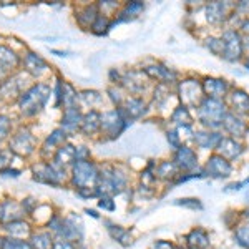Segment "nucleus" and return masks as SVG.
I'll use <instances>...</instances> for the list:
<instances>
[{"instance_id": "obj_6", "label": "nucleus", "mask_w": 249, "mask_h": 249, "mask_svg": "<svg viewBox=\"0 0 249 249\" xmlns=\"http://www.w3.org/2000/svg\"><path fill=\"white\" fill-rule=\"evenodd\" d=\"M25 210H23L22 203L15 201V199H5L0 203V224H9L14 221L25 218Z\"/></svg>"}, {"instance_id": "obj_5", "label": "nucleus", "mask_w": 249, "mask_h": 249, "mask_svg": "<svg viewBox=\"0 0 249 249\" xmlns=\"http://www.w3.org/2000/svg\"><path fill=\"white\" fill-rule=\"evenodd\" d=\"M126 126V118L123 116L122 110H113V111H107L100 116V128L102 131L110 136V138H116Z\"/></svg>"}, {"instance_id": "obj_27", "label": "nucleus", "mask_w": 249, "mask_h": 249, "mask_svg": "<svg viewBox=\"0 0 249 249\" xmlns=\"http://www.w3.org/2000/svg\"><path fill=\"white\" fill-rule=\"evenodd\" d=\"M196 142H198L199 146L203 148H210L213 146L216 142H218V136H210V135H204V133H198V136H196Z\"/></svg>"}, {"instance_id": "obj_30", "label": "nucleus", "mask_w": 249, "mask_h": 249, "mask_svg": "<svg viewBox=\"0 0 249 249\" xmlns=\"http://www.w3.org/2000/svg\"><path fill=\"white\" fill-rule=\"evenodd\" d=\"M173 120H175L176 123H190V115H188V111L184 110V108H178L176 110V113L173 115Z\"/></svg>"}, {"instance_id": "obj_37", "label": "nucleus", "mask_w": 249, "mask_h": 249, "mask_svg": "<svg viewBox=\"0 0 249 249\" xmlns=\"http://www.w3.org/2000/svg\"><path fill=\"white\" fill-rule=\"evenodd\" d=\"M248 65H249V62H248Z\"/></svg>"}, {"instance_id": "obj_1", "label": "nucleus", "mask_w": 249, "mask_h": 249, "mask_svg": "<svg viewBox=\"0 0 249 249\" xmlns=\"http://www.w3.org/2000/svg\"><path fill=\"white\" fill-rule=\"evenodd\" d=\"M50 98V87L45 83H35L27 88L18 98V110L23 116H35L47 105Z\"/></svg>"}, {"instance_id": "obj_13", "label": "nucleus", "mask_w": 249, "mask_h": 249, "mask_svg": "<svg viewBox=\"0 0 249 249\" xmlns=\"http://www.w3.org/2000/svg\"><path fill=\"white\" fill-rule=\"evenodd\" d=\"M208 173L211 176H216V178H223V176H228L231 173V166L228 164V161H224L219 156H214V158L210 160L208 163Z\"/></svg>"}, {"instance_id": "obj_9", "label": "nucleus", "mask_w": 249, "mask_h": 249, "mask_svg": "<svg viewBox=\"0 0 249 249\" xmlns=\"http://www.w3.org/2000/svg\"><path fill=\"white\" fill-rule=\"evenodd\" d=\"M199 113H201V118L204 123L211 122L213 124H216L224 113V107L221 105L219 102H216V100H208V102L203 105Z\"/></svg>"}, {"instance_id": "obj_35", "label": "nucleus", "mask_w": 249, "mask_h": 249, "mask_svg": "<svg viewBox=\"0 0 249 249\" xmlns=\"http://www.w3.org/2000/svg\"><path fill=\"white\" fill-rule=\"evenodd\" d=\"M3 176H12V178H17V176L20 175V171L18 170H12V168H9V170H5L2 173Z\"/></svg>"}, {"instance_id": "obj_20", "label": "nucleus", "mask_w": 249, "mask_h": 249, "mask_svg": "<svg viewBox=\"0 0 249 249\" xmlns=\"http://www.w3.org/2000/svg\"><path fill=\"white\" fill-rule=\"evenodd\" d=\"M65 140H67V131L62 130V128H58V130L52 131V135L47 138L45 146L43 148H53V146H57V144H62Z\"/></svg>"}, {"instance_id": "obj_12", "label": "nucleus", "mask_w": 249, "mask_h": 249, "mask_svg": "<svg viewBox=\"0 0 249 249\" xmlns=\"http://www.w3.org/2000/svg\"><path fill=\"white\" fill-rule=\"evenodd\" d=\"M241 53V42L234 32H228L224 35V55L228 60H236Z\"/></svg>"}, {"instance_id": "obj_8", "label": "nucleus", "mask_w": 249, "mask_h": 249, "mask_svg": "<svg viewBox=\"0 0 249 249\" xmlns=\"http://www.w3.org/2000/svg\"><path fill=\"white\" fill-rule=\"evenodd\" d=\"M23 67H25V71L32 77H42L47 71V62L43 60L40 55L34 53V52H27L25 57H23Z\"/></svg>"}, {"instance_id": "obj_10", "label": "nucleus", "mask_w": 249, "mask_h": 249, "mask_svg": "<svg viewBox=\"0 0 249 249\" xmlns=\"http://www.w3.org/2000/svg\"><path fill=\"white\" fill-rule=\"evenodd\" d=\"M20 65V58L12 48L0 45V71L10 75Z\"/></svg>"}, {"instance_id": "obj_22", "label": "nucleus", "mask_w": 249, "mask_h": 249, "mask_svg": "<svg viewBox=\"0 0 249 249\" xmlns=\"http://www.w3.org/2000/svg\"><path fill=\"white\" fill-rule=\"evenodd\" d=\"M224 126H226L232 135H241V131H243V128H244V126H243V123H241V120L234 118L232 115H228V116H226V122H224Z\"/></svg>"}, {"instance_id": "obj_25", "label": "nucleus", "mask_w": 249, "mask_h": 249, "mask_svg": "<svg viewBox=\"0 0 249 249\" xmlns=\"http://www.w3.org/2000/svg\"><path fill=\"white\" fill-rule=\"evenodd\" d=\"M126 111L130 113L131 116H140L144 111V105H143V102H140V100H130L128 102V108H126Z\"/></svg>"}, {"instance_id": "obj_21", "label": "nucleus", "mask_w": 249, "mask_h": 249, "mask_svg": "<svg viewBox=\"0 0 249 249\" xmlns=\"http://www.w3.org/2000/svg\"><path fill=\"white\" fill-rule=\"evenodd\" d=\"M226 85L221 80H206V91L213 96H219L224 93Z\"/></svg>"}, {"instance_id": "obj_11", "label": "nucleus", "mask_w": 249, "mask_h": 249, "mask_svg": "<svg viewBox=\"0 0 249 249\" xmlns=\"http://www.w3.org/2000/svg\"><path fill=\"white\" fill-rule=\"evenodd\" d=\"M83 118L82 115H80V111L77 110L75 107L71 108H67L65 111H63V118H62V130L65 131H75L77 128L82 124Z\"/></svg>"}, {"instance_id": "obj_24", "label": "nucleus", "mask_w": 249, "mask_h": 249, "mask_svg": "<svg viewBox=\"0 0 249 249\" xmlns=\"http://www.w3.org/2000/svg\"><path fill=\"white\" fill-rule=\"evenodd\" d=\"M12 158H14V153L9 148L7 150H0V173H3L12 166Z\"/></svg>"}, {"instance_id": "obj_2", "label": "nucleus", "mask_w": 249, "mask_h": 249, "mask_svg": "<svg viewBox=\"0 0 249 249\" xmlns=\"http://www.w3.org/2000/svg\"><path fill=\"white\" fill-rule=\"evenodd\" d=\"M100 179V173L96 166L90 161H75L71 183L82 190V188H96L95 184Z\"/></svg>"}, {"instance_id": "obj_7", "label": "nucleus", "mask_w": 249, "mask_h": 249, "mask_svg": "<svg viewBox=\"0 0 249 249\" xmlns=\"http://www.w3.org/2000/svg\"><path fill=\"white\" fill-rule=\"evenodd\" d=\"M2 230L7 236H9V238L23 239V241H29L32 238V234H34V231H32V224L25 219H18V221H14V223L3 224Z\"/></svg>"}, {"instance_id": "obj_33", "label": "nucleus", "mask_w": 249, "mask_h": 249, "mask_svg": "<svg viewBox=\"0 0 249 249\" xmlns=\"http://www.w3.org/2000/svg\"><path fill=\"white\" fill-rule=\"evenodd\" d=\"M52 249H77L70 241H65V239H57L53 243V248Z\"/></svg>"}, {"instance_id": "obj_19", "label": "nucleus", "mask_w": 249, "mask_h": 249, "mask_svg": "<svg viewBox=\"0 0 249 249\" xmlns=\"http://www.w3.org/2000/svg\"><path fill=\"white\" fill-rule=\"evenodd\" d=\"M100 128V115L96 111H90L82 122V130L85 133H95Z\"/></svg>"}, {"instance_id": "obj_14", "label": "nucleus", "mask_w": 249, "mask_h": 249, "mask_svg": "<svg viewBox=\"0 0 249 249\" xmlns=\"http://www.w3.org/2000/svg\"><path fill=\"white\" fill-rule=\"evenodd\" d=\"M53 234L50 231L34 232L30 238V244L34 249H52L53 248Z\"/></svg>"}, {"instance_id": "obj_18", "label": "nucleus", "mask_w": 249, "mask_h": 249, "mask_svg": "<svg viewBox=\"0 0 249 249\" xmlns=\"http://www.w3.org/2000/svg\"><path fill=\"white\" fill-rule=\"evenodd\" d=\"M0 249H34V248H32L30 241L3 236V238H0Z\"/></svg>"}, {"instance_id": "obj_32", "label": "nucleus", "mask_w": 249, "mask_h": 249, "mask_svg": "<svg viewBox=\"0 0 249 249\" xmlns=\"http://www.w3.org/2000/svg\"><path fill=\"white\" fill-rule=\"evenodd\" d=\"M98 206L102 208V210H105V211H113L115 210V203L111 201L110 196H103V198L100 199Z\"/></svg>"}, {"instance_id": "obj_26", "label": "nucleus", "mask_w": 249, "mask_h": 249, "mask_svg": "<svg viewBox=\"0 0 249 249\" xmlns=\"http://www.w3.org/2000/svg\"><path fill=\"white\" fill-rule=\"evenodd\" d=\"M108 27H110L108 25V18L103 17V15H98V18H96L95 23L91 25V29H93V32L96 35H102V34H105Z\"/></svg>"}, {"instance_id": "obj_28", "label": "nucleus", "mask_w": 249, "mask_h": 249, "mask_svg": "<svg viewBox=\"0 0 249 249\" xmlns=\"http://www.w3.org/2000/svg\"><path fill=\"white\" fill-rule=\"evenodd\" d=\"M236 238H238L239 244H243V246H246L249 249V226L239 228V230L236 231Z\"/></svg>"}, {"instance_id": "obj_16", "label": "nucleus", "mask_w": 249, "mask_h": 249, "mask_svg": "<svg viewBox=\"0 0 249 249\" xmlns=\"http://www.w3.org/2000/svg\"><path fill=\"white\" fill-rule=\"evenodd\" d=\"M188 246L191 249H204L210 244V238H208L206 231L203 230H193L190 234H188Z\"/></svg>"}, {"instance_id": "obj_36", "label": "nucleus", "mask_w": 249, "mask_h": 249, "mask_svg": "<svg viewBox=\"0 0 249 249\" xmlns=\"http://www.w3.org/2000/svg\"><path fill=\"white\" fill-rule=\"evenodd\" d=\"M248 218H249V213H248Z\"/></svg>"}, {"instance_id": "obj_3", "label": "nucleus", "mask_w": 249, "mask_h": 249, "mask_svg": "<svg viewBox=\"0 0 249 249\" xmlns=\"http://www.w3.org/2000/svg\"><path fill=\"white\" fill-rule=\"evenodd\" d=\"M34 179L43 184H52V186H60L65 179V168H60L53 163H38L34 164Z\"/></svg>"}, {"instance_id": "obj_15", "label": "nucleus", "mask_w": 249, "mask_h": 249, "mask_svg": "<svg viewBox=\"0 0 249 249\" xmlns=\"http://www.w3.org/2000/svg\"><path fill=\"white\" fill-rule=\"evenodd\" d=\"M71 161H75V148L70 146V144H63L62 148H58L53 156V164H57L60 168H65V164Z\"/></svg>"}, {"instance_id": "obj_23", "label": "nucleus", "mask_w": 249, "mask_h": 249, "mask_svg": "<svg viewBox=\"0 0 249 249\" xmlns=\"http://www.w3.org/2000/svg\"><path fill=\"white\" fill-rule=\"evenodd\" d=\"M12 130V120L7 115H0V142L5 140L10 135Z\"/></svg>"}, {"instance_id": "obj_31", "label": "nucleus", "mask_w": 249, "mask_h": 249, "mask_svg": "<svg viewBox=\"0 0 249 249\" xmlns=\"http://www.w3.org/2000/svg\"><path fill=\"white\" fill-rule=\"evenodd\" d=\"M176 204H181V206H186V208H193V210H201V203L199 199H195V198H188V199H178Z\"/></svg>"}, {"instance_id": "obj_17", "label": "nucleus", "mask_w": 249, "mask_h": 249, "mask_svg": "<svg viewBox=\"0 0 249 249\" xmlns=\"http://www.w3.org/2000/svg\"><path fill=\"white\" fill-rule=\"evenodd\" d=\"M176 160H178V164L179 166H183L184 170H191V168L196 166V156L195 153L190 150V148H179L178 151V156H176Z\"/></svg>"}, {"instance_id": "obj_29", "label": "nucleus", "mask_w": 249, "mask_h": 249, "mask_svg": "<svg viewBox=\"0 0 249 249\" xmlns=\"http://www.w3.org/2000/svg\"><path fill=\"white\" fill-rule=\"evenodd\" d=\"M232 100H234V105L239 107V108H248L249 107V96L241 93V91H238V93H234V96H232Z\"/></svg>"}, {"instance_id": "obj_34", "label": "nucleus", "mask_w": 249, "mask_h": 249, "mask_svg": "<svg viewBox=\"0 0 249 249\" xmlns=\"http://www.w3.org/2000/svg\"><path fill=\"white\" fill-rule=\"evenodd\" d=\"M150 249H175V248H173V244L168 243V241H156V243L151 244Z\"/></svg>"}, {"instance_id": "obj_4", "label": "nucleus", "mask_w": 249, "mask_h": 249, "mask_svg": "<svg viewBox=\"0 0 249 249\" xmlns=\"http://www.w3.org/2000/svg\"><path fill=\"white\" fill-rule=\"evenodd\" d=\"M35 136L30 133L29 130H18L17 133L10 138L9 142V150L14 155L18 156H29L35 151Z\"/></svg>"}]
</instances>
